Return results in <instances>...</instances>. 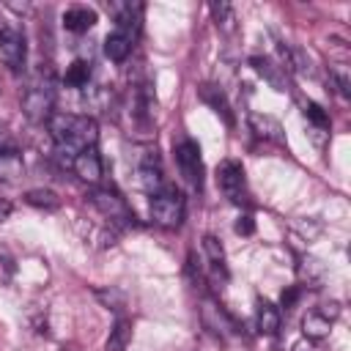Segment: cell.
<instances>
[{
  "instance_id": "obj_1",
  "label": "cell",
  "mask_w": 351,
  "mask_h": 351,
  "mask_svg": "<svg viewBox=\"0 0 351 351\" xmlns=\"http://www.w3.org/2000/svg\"><path fill=\"white\" fill-rule=\"evenodd\" d=\"M151 219L159 228H178L184 222V197L176 189H162L151 197Z\"/></svg>"
},
{
  "instance_id": "obj_2",
  "label": "cell",
  "mask_w": 351,
  "mask_h": 351,
  "mask_svg": "<svg viewBox=\"0 0 351 351\" xmlns=\"http://www.w3.org/2000/svg\"><path fill=\"white\" fill-rule=\"evenodd\" d=\"M52 107H55V88H52V82H49V80L30 85V88H27V93L22 96V110H25V115H27L33 123L49 121Z\"/></svg>"
},
{
  "instance_id": "obj_3",
  "label": "cell",
  "mask_w": 351,
  "mask_h": 351,
  "mask_svg": "<svg viewBox=\"0 0 351 351\" xmlns=\"http://www.w3.org/2000/svg\"><path fill=\"white\" fill-rule=\"evenodd\" d=\"M217 184L222 195L230 203H244L247 200V181H244V167L236 159H225L217 167Z\"/></svg>"
},
{
  "instance_id": "obj_4",
  "label": "cell",
  "mask_w": 351,
  "mask_h": 351,
  "mask_svg": "<svg viewBox=\"0 0 351 351\" xmlns=\"http://www.w3.org/2000/svg\"><path fill=\"white\" fill-rule=\"evenodd\" d=\"M90 203H93L96 211H99L104 219H110V222H118V225H132V222H134L132 208H129L126 200H123L118 192H112V189H93V192H90Z\"/></svg>"
},
{
  "instance_id": "obj_5",
  "label": "cell",
  "mask_w": 351,
  "mask_h": 351,
  "mask_svg": "<svg viewBox=\"0 0 351 351\" xmlns=\"http://www.w3.org/2000/svg\"><path fill=\"white\" fill-rule=\"evenodd\" d=\"M176 165H178L181 178H184L192 189H200V186H203V162H200V148H197V143L181 140V143L176 145Z\"/></svg>"
},
{
  "instance_id": "obj_6",
  "label": "cell",
  "mask_w": 351,
  "mask_h": 351,
  "mask_svg": "<svg viewBox=\"0 0 351 351\" xmlns=\"http://www.w3.org/2000/svg\"><path fill=\"white\" fill-rule=\"evenodd\" d=\"M25 36L22 30H16L14 25H3L0 27V60L11 69L19 71L25 66Z\"/></svg>"
},
{
  "instance_id": "obj_7",
  "label": "cell",
  "mask_w": 351,
  "mask_h": 351,
  "mask_svg": "<svg viewBox=\"0 0 351 351\" xmlns=\"http://www.w3.org/2000/svg\"><path fill=\"white\" fill-rule=\"evenodd\" d=\"M71 170L80 181L85 184H99L101 181V156L96 154V148H88V151H80L71 162Z\"/></svg>"
},
{
  "instance_id": "obj_8",
  "label": "cell",
  "mask_w": 351,
  "mask_h": 351,
  "mask_svg": "<svg viewBox=\"0 0 351 351\" xmlns=\"http://www.w3.org/2000/svg\"><path fill=\"white\" fill-rule=\"evenodd\" d=\"M137 176H140V186L145 189V192H151V195H156V192H162V167H159V156H156V151L151 154V151H145V156L140 159V165H137Z\"/></svg>"
},
{
  "instance_id": "obj_9",
  "label": "cell",
  "mask_w": 351,
  "mask_h": 351,
  "mask_svg": "<svg viewBox=\"0 0 351 351\" xmlns=\"http://www.w3.org/2000/svg\"><path fill=\"white\" fill-rule=\"evenodd\" d=\"M96 19H99V14H96L93 8H88V5H74V8H66V14H63V27L71 30V33H85V30H90V27L96 25Z\"/></svg>"
},
{
  "instance_id": "obj_10",
  "label": "cell",
  "mask_w": 351,
  "mask_h": 351,
  "mask_svg": "<svg viewBox=\"0 0 351 351\" xmlns=\"http://www.w3.org/2000/svg\"><path fill=\"white\" fill-rule=\"evenodd\" d=\"M252 69L274 88V90H288V80H285V66H277L271 63L269 58H250Z\"/></svg>"
},
{
  "instance_id": "obj_11",
  "label": "cell",
  "mask_w": 351,
  "mask_h": 351,
  "mask_svg": "<svg viewBox=\"0 0 351 351\" xmlns=\"http://www.w3.org/2000/svg\"><path fill=\"white\" fill-rule=\"evenodd\" d=\"M132 47H134V36H129V33H123V30H112V33L104 38V55H107L110 60H115V63L126 60L129 52H132Z\"/></svg>"
},
{
  "instance_id": "obj_12",
  "label": "cell",
  "mask_w": 351,
  "mask_h": 351,
  "mask_svg": "<svg viewBox=\"0 0 351 351\" xmlns=\"http://www.w3.org/2000/svg\"><path fill=\"white\" fill-rule=\"evenodd\" d=\"M203 252H206L211 277H214V280H217V277L225 280V277H228V269H225V250H222V244H219L214 236H203Z\"/></svg>"
},
{
  "instance_id": "obj_13",
  "label": "cell",
  "mask_w": 351,
  "mask_h": 351,
  "mask_svg": "<svg viewBox=\"0 0 351 351\" xmlns=\"http://www.w3.org/2000/svg\"><path fill=\"white\" fill-rule=\"evenodd\" d=\"M250 126L258 137L263 140H271V143H282V126L280 121H274L271 115H261V112H252L250 115Z\"/></svg>"
},
{
  "instance_id": "obj_14",
  "label": "cell",
  "mask_w": 351,
  "mask_h": 351,
  "mask_svg": "<svg viewBox=\"0 0 351 351\" xmlns=\"http://www.w3.org/2000/svg\"><path fill=\"white\" fill-rule=\"evenodd\" d=\"M329 329H332V321H329L321 310H310V313L302 318V332H304L307 340H321V337L329 335Z\"/></svg>"
},
{
  "instance_id": "obj_15",
  "label": "cell",
  "mask_w": 351,
  "mask_h": 351,
  "mask_svg": "<svg viewBox=\"0 0 351 351\" xmlns=\"http://www.w3.org/2000/svg\"><path fill=\"white\" fill-rule=\"evenodd\" d=\"M25 173V162L14 148H0V181H16Z\"/></svg>"
},
{
  "instance_id": "obj_16",
  "label": "cell",
  "mask_w": 351,
  "mask_h": 351,
  "mask_svg": "<svg viewBox=\"0 0 351 351\" xmlns=\"http://www.w3.org/2000/svg\"><path fill=\"white\" fill-rule=\"evenodd\" d=\"M74 118H77V115H71V112H52V115H49L47 129H49V134H52L55 145H63V143L69 140L71 126H74Z\"/></svg>"
},
{
  "instance_id": "obj_17",
  "label": "cell",
  "mask_w": 351,
  "mask_h": 351,
  "mask_svg": "<svg viewBox=\"0 0 351 351\" xmlns=\"http://www.w3.org/2000/svg\"><path fill=\"white\" fill-rule=\"evenodd\" d=\"M280 321H282V315H280V310L271 302H258V332L277 335Z\"/></svg>"
},
{
  "instance_id": "obj_18",
  "label": "cell",
  "mask_w": 351,
  "mask_h": 351,
  "mask_svg": "<svg viewBox=\"0 0 351 351\" xmlns=\"http://www.w3.org/2000/svg\"><path fill=\"white\" fill-rule=\"evenodd\" d=\"M203 324H206L211 332H217V335L233 329V321H230V318H228L211 299H206V304H203Z\"/></svg>"
},
{
  "instance_id": "obj_19",
  "label": "cell",
  "mask_w": 351,
  "mask_h": 351,
  "mask_svg": "<svg viewBox=\"0 0 351 351\" xmlns=\"http://www.w3.org/2000/svg\"><path fill=\"white\" fill-rule=\"evenodd\" d=\"M129 340H132V324H129L126 318H118L115 326L110 329L107 351H126V348H129Z\"/></svg>"
},
{
  "instance_id": "obj_20",
  "label": "cell",
  "mask_w": 351,
  "mask_h": 351,
  "mask_svg": "<svg viewBox=\"0 0 351 351\" xmlns=\"http://www.w3.org/2000/svg\"><path fill=\"white\" fill-rule=\"evenodd\" d=\"M200 99H203L206 104H211L217 112H222L228 123H233V115H230V104H228L225 93H222L217 85H203V88H200Z\"/></svg>"
},
{
  "instance_id": "obj_21",
  "label": "cell",
  "mask_w": 351,
  "mask_h": 351,
  "mask_svg": "<svg viewBox=\"0 0 351 351\" xmlns=\"http://www.w3.org/2000/svg\"><path fill=\"white\" fill-rule=\"evenodd\" d=\"M25 203H27V206H36V208L55 211V208L60 206V197H58L52 189L38 186V189H27V192H25Z\"/></svg>"
},
{
  "instance_id": "obj_22",
  "label": "cell",
  "mask_w": 351,
  "mask_h": 351,
  "mask_svg": "<svg viewBox=\"0 0 351 351\" xmlns=\"http://www.w3.org/2000/svg\"><path fill=\"white\" fill-rule=\"evenodd\" d=\"M208 8H211V16H214V22H217V27L222 33H233L236 30V14H233V8L228 3H211Z\"/></svg>"
},
{
  "instance_id": "obj_23",
  "label": "cell",
  "mask_w": 351,
  "mask_h": 351,
  "mask_svg": "<svg viewBox=\"0 0 351 351\" xmlns=\"http://www.w3.org/2000/svg\"><path fill=\"white\" fill-rule=\"evenodd\" d=\"M66 85H71V88H85L88 85V80H90V63L88 60H74L69 69H66Z\"/></svg>"
},
{
  "instance_id": "obj_24",
  "label": "cell",
  "mask_w": 351,
  "mask_h": 351,
  "mask_svg": "<svg viewBox=\"0 0 351 351\" xmlns=\"http://www.w3.org/2000/svg\"><path fill=\"white\" fill-rule=\"evenodd\" d=\"M329 82L335 85V90H337L343 99H351V77H348V71H346V63L329 66Z\"/></svg>"
},
{
  "instance_id": "obj_25",
  "label": "cell",
  "mask_w": 351,
  "mask_h": 351,
  "mask_svg": "<svg viewBox=\"0 0 351 351\" xmlns=\"http://www.w3.org/2000/svg\"><path fill=\"white\" fill-rule=\"evenodd\" d=\"M304 115H307V121H310L315 129H329V115L324 112V107H321V104L307 101V104H304Z\"/></svg>"
},
{
  "instance_id": "obj_26",
  "label": "cell",
  "mask_w": 351,
  "mask_h": 351,
  "mask_svg": "<svg viewBox=\"0 0 351 351\" xmlns=\"http://www.w3.org/2000/svg\"><path fill=\"white\" fill-rule=\"evenodd\" d=\"M255 230V222H252V217L250 214H241L239 219H236V233H241V236H250Z\"/></svg>"
},
{
  "instance_id": "obj_27",
  "label": "cell",
  "mask_w": 351,
  "mask_h": 351,
  "mask_svg": "<svg viewBox=\"0 0 351 351\" xmlns=\"http://www.w3.org/2000/svg\"><path fill=\"white\" fill-rule=\"evenodd\" d=\"M296 299H299V288H296V285H291V288L282 291V296H280V302H282L285 310H291V307L296 304Z\"/></svg>"
},
{
  "instance_id": "obj_28",
  "label": "cell",
  "mask_w": 351,
  "mask_h": 351,
  "mask_svg": "<svg viewBox=\"0 0 351 351\" xmlns=\"http://www.w3.org/2000/svg\"><path fill=\"white\" fill-rule=\"evenodd\" d=\"M318 310H321V313H324V315H326V318H329L332 324H335V318L340 315V304H337V302H329V304H321Z\"/></svg>"
},
{
  "instance_id": "obj_29",
  "label": "cell",
  "mask_w": 351,
  "mask_h": 351,
  "mask_svg": "<svg viewBox=\"0 0 351 351\" xmlns=\"http://www.w3.org/2000/svg\"><path fill=\"white\" fill-rule=\"evenodd\" d=\"M291 351H318V348H315V340H307V337H304V340H299Z\"/></svg>"
},
{
  "instance_id": "obj_30",
  "label": "cell",
  "mask_w": 351,
  "mask_h": 351,
  "mask_svg": "<svg viewBox=\"0 0 351 351\" xmlns=\"http://www.w3.org/2000/svg\"><path fill=\"white\" fill-rule=\"evenodd\" d=\"M8 214H11V203H8L5 197H0V222H5Z\"/></svg>"
}]
</instances>
